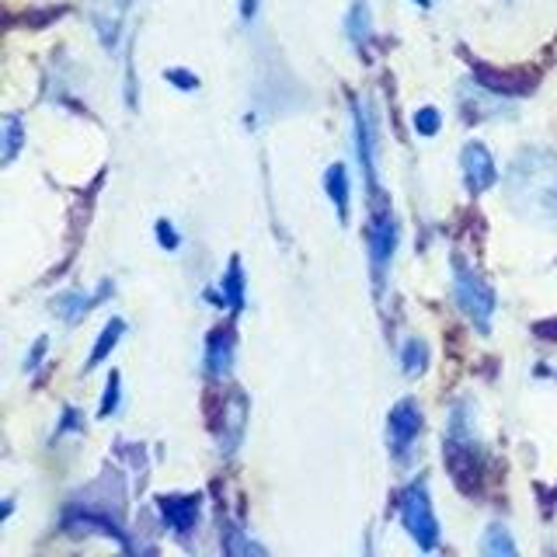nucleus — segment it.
<instances>
[{"instance_id":"obj_1","label":"nucleus","mask_w":557,"mask_h":557,"mask_svg":"<svg viewBox=\"0 0 557 557\" xmlns=\"http://www.w3.org/2000/svg\"><path fill=\"white\" fill-rule=\"evenodd\" d=\"M505 196L516 216L557 226V153L544 147L522 150L505 174Z\"/></svg>"},{"instance_id":"obj_2","label":"nucleus","mask_w":557,"mask_h":557,"mask_svg":"<svg viewBox=\"0 0 557 557\" xmlns=\"http://www.w3.org/2000/svg\"><path fill=\"white\" fill-rule=\"evenodd\" d=\"M446 463L453 470V481H457L467 495H474L481 481H484V449L478 440V422H474V408L467 400H457L449 411V425H446Z\"/></svg>"},{"instance_id":"obj_3","label":"nucleus","mask_w":557,"mask_h":557,"mask_svg":"<svg viewBox=\"0 0 557 557\" xmlns=\"http://www.w3.org/2000/svg\"><path fill=\"white\" fill-rule=\"evenodd\" d=\"M366 248H370V272H373V289L383 293L387 275L394 265L397 251V216L391 209V199H383V191H373L370 202V223H366Z\"/></svg>"},{"instance_id":"obj_4","label":"nucleus","mask_w":557,"mask_h":557,"mask_svg":"<svg viewBox=\"0 0 557 557\" xmlns=\"http://www.w3.org/2000/svg\"><path fill=\"white\" fill-rule=\"evenodd\" d=\"M453 300L470 318L481 335L492 331L495 318V289L484 283V275L478 269H470L460 255H453Z\"/></svg>"},{"instance_id":"obj_5","label":"nucleus","mask_w":557,"mask_h":557,"mask_svg":"<svg viewBox=\"0 0 557 557\" xmlns=\"http://www.w3.org/2000/svg\"><path fill=\"white\" fill-rule=\"evenodd\" d=\"M397 519H400V527H405V533L422 550L440 547V519H435L425 481H411L405 492L397 495Z\"/></svg>"},{"instance_id":"obj_6","label":"nucleus","mask_w":557,"mask_h":557,"mask_svg":"<svg viewBox=\"0 0 557 557\" xmlns=\"http://www.w3.org/2000/svg\"><path fill=\"white\" fill-rule=\"evenodd\" d=\"M425 429V418H422V408H418V400L405 397L397 400L387 414V449L397 463H408L411 453H414V443L418 435Z\"/></svg>"},{"instance_id":"obj_7","label":"nucleus","mask_w":557,"mask_h":557,"mask_svg":"<svg viewBox=\"0 0 557 557\" xmlns=\"http://www.w3.org/2000/svg\"><path fill=\"white\" fill-rule=\"evenodd\" d=\"M352 126H356V157H359V168L366 174V185L370 191H376V157H380V129H376V115H373V104L352 98Z\"/></svg>"},{"instance_id":"obj_8","label":"nucleus","mask_w":557,"mask_h":557,"mask_svg":"<svg viewBox=\"0 0 557 557\" xmlns=\"http://www.w3.org/2000/svg\"><path fill=\"white\" fill-rule=\"evenodd\" d=\"M460 174H463V185L470 196H481V191L495 188L498 182V164L492 150H487L484 144H467L460 150Z\"/></svg>"},{"instance_id":"obj_9","label":"nucleus","mask_w":557,"mask_h":557,"mask_svg":"<svg viewBox=\"0 0 557 557\" xmlns=\"http://www.w3.org/2000/svg\"><path fill=\"white\" fill-rule=\"evenodd\" d=\"M157 512H161L164 527L185 540L191 530L199 527V516H202V495H161L157 498Z\"/></svg>"},{"instance_id":"obj_10","label":"nucleus","mask_w":557,"mask_h":557,"mask_svg":"<svg viewBox=\"0 0 557 557\" xmlns=\"http://www.w3.org/2000/svg\"><path fill=\"white\" fill-rule=\"evenodd\" d=\"M129 8H133V0H91V11H87V17H91L95 35L101 39L104 49L119 46L122 28H126V17H129Z\"/></svg>"},{"instance_id":"obj_11","label":"nucleus","mask_w":557,"mask_h":557,"mask_svg":"<svg viewBox=\"0 0 557 557\" xmlns=\"http://www.w3.org/2000/svg\"><path fill=\"white\" fill-rule=\"evenodd\" d=\"M112 293H115V283H112V278H104V283H101L95 293L66 289V293H60V296H52V313H57V318H63L66 324H77V321H84L87 313H91L101 300H109Z\"/></svg>"},{"instance_id":"obj_12","label":"nucleus","mask_w":557,"mask_h":557,"mask_svg":"<svg viewBox=\"0 0 557 557\" xmlns=\"http://www.w3.org/2000/svg\"><path fill=\"white\" fill-rule=\"evenodd\" d=\"M223 422H220V449L223 453H234L244 440V425H248V397H244L240 391H231L223 397Z\"/></svg>"},{"instance_id":"obj_13","label":"nucleus","mask_w":557,"mask_h":557,"mask_svg":"<svg viewBox=\"0 0 557 557\" xmlns=\"http://www.w3.org/2000/svg\"><path fill=\"white\" fill-rule=\"evenodd\" d=\"M234 352H237V338L234 327H216L213 335L206 338V373L209 376H231L234 370Z\"/></svg>"},{"instance_id":"obj_14","label":"nucleus","mask_w":557,"mask_h":557,"mask_svg":"<svg viewBox=\"0 0 557 557\" xmlns=\"http://www.w3.org/2000/svg\"><path fill=\"white\" fill-rule=\"evenodd\" d=\"M206 296L220 307H231V313L244 310V265H240V258H231V265H226V272L220 278V293H206Z\"/></svg>"},{"instance_id":"obj_15","label":"nucleus","mask_w":557,"mask_h":557,"mask_svg":"<svg viewBox=\"0 0 557 557\" xmlns=\"http://www.w3.org/2000/svg\"><path fill=\"white\" fill-rule=\"evenodd\" d=\"M324 191L331 206H335V213L342 223H348V209H352V188H348V171L345 164H331L324 171Z\"/></svg>"},{"instance_id":"obj_16","label":"nucleus","mask_w":557,"mask_h":557,"mask_svg":"<svg viewBox=\"0 0 557 557\" xmlns=\"http://www.w3.org/2000/svg\"><path fill=\"white\" fill-rule=\"evenodd\" d=\"M345 35H348V42H352L359 52L373 42V11L366 0H356L352 8H348L345 14Z\"/></svg>"},{"instance_id":"obj_17","label":"nucleus","mask_w":557,"mask_h":557,"mask_svg":"<svg viewBox=\"0 0 557 557\" xmlns=\"http://www.w3.org/2000/svg\"><path fill=\"white\" fill-rule=\"evenodd\" d=\"M122 335H126V321L112 318L109 324L101 327V335H98V342L91 348V356H87V362H84V370H95V366H101L104 359H109L115 352V345L122 342Z\"/></svg>"},{"instance_id":"obj_18","label":"nucleus","mask_w":557,"mask_h":557,"mask_svg":"<svg viewBox=\"0 0 557 557\" xmlns=\"http://www.w3.org/2000/svg\"><path fill=\"white\" fill-rule=\"evenodd\" d=\"M400 370H405V376H422L429 370V345L422 338H405V345H400Z\"/></svg>"},{"instance_id":"obj_19","label":"nucleus","mask_w":557,"mask_h":557,"mask_svg":"<svg viewBox=\"0 0 557 557\" xmlns=\"http://www.w3.org/2000/svg\"><path fill=\"white\" fill-rule=\"evenodd\" d=\"M481 554H487V557H512V554H519V547H516V540L509 536V530L502 527V522H495V527H487L484 530V536H481Z\"/></svg>"},{"instance_id":"obj_20","label":"nucleus","mask_w":557,"mask_h":557,"mask_svg":"<svg viewBox=\"0 0 557 557\" xmlns=\"http://www.w3.org/2000/svg\"><path fill=\"white\" fill-rule=\"evenodd\" d=\"M22 147H25V122H22V115H8L4 119V153H0L4 168L14 164V157Z\"/></svg>"},{"instance_id":"obj_21","label":"nucleus","mask_w":557,"mask_h":557,"mask_svg":"<svg viewBox=\"0 0 557 557\" xmlns=\"http://www.w3.org/2000/svg\"><path fill=\"white\" fill-rule=\"evenodd\" d=\"M411 126H414L418 136H435V133L443 129V112L432 109V104H425V109H414Z\"/></svg>"},{"instance_id":"obj_22","label":"nucleus","mask_w":557,"mask_h":557,"mask_svg":"<svg viewBox=\"0 0 557 557\" xmlns=\"http://www.w3.org/2000/svg\"><path fill=\"white\" fill-rule=\"evenodd\" d=\"M220 547H223L226 554H265L258 544H251V540L244 536L237 527H226V540L220 536Z\"/></svg>"},{"instance_id":"obj_23","label":"nucleus","mask_w":557,"mask_h":557,"mask_svg":"<svg viewBox=\"0 0 557 557\" xmlns=\"http://www.w3.org/2000/svg\"><path fill=\"white\" fill-rule=\"evenodd\" d=\"M119 400H122V387H119V373L109 376L104 383V394H101V408H98V418H109L119 411Z\"/></svg>"},{"instance_id":"obj_24","label":"nucleus","mask_w":557,"mask_h":557,"mask_svg":"<svg viewBox=\"0 0 557 557\" xmlns=\"http://www.w3.org/2000/svg\"><path fill=\"white\" fill-rule=\"evenodd\" d=\"M153 234H157V244H161L164 251H178L182 248V234L174 231L171 220H157L153 223Z\"/></svg>"},{"instance_id":"obj_25","label":"nucleus","mask_w":557,"mask_h":557,"mask_svg":"<svg viewBox=\"0 0 557 557\" xmlns=\"http://www.w3.org/2000/svg\"><path fill=\"white\" fill-rule=\"evenodd\" d=\"M164 81H171L178 91H199V74H191V70H182V66L164 70Z\"/></svg>"},{"instance_id":"obj_26","label":"nucleus","mask_w":557,"mask_h":557,"mask_svg":"<svg viewBox=\"0 0 557 557\" xmlns=\"http://www.w3.org/2000/svg\"><path fill=\"white\" fill-rule=\"evenodd\" d=\"M77 429H84V414H81L77 408H63V418H60L57 432H52V440H60V435H66V432H77Z\"/></svg>"},{"instance_id":"obj_27","label":"nucleus","mask_w":557,"mask_h":557,"mask_svg":"<svg viewBox=\"0 0 557 557\" xmlns=\"http://www.w3.org/2000/svg\"><path fill=\"white\" fill-rule=\"evenodd\" d=\"M46 348H49V338L42 335L39 342L32 345V352L25 356V373H35V370H39V366H42V356H46Z\"/></svg>"},{"instance_id":"obj_28","label":"nucleus","mask_w":557,"mask_h":557,"mask_svg":"<svg viewBox=\"0 0 557 557\" xmlns=\"http://www.w3.org/2000/svg\"><path fill=\"white\" fill-rule=\"evenodd\" d=\"M258 17V0H240V22H255Z\"/></svg>"},{"instance_id":"obj_29","label":"nucleus","mask_w":557,"mask_h":557,"mask_svg":"<svg viewBox=\"0 0 557 557\" xmlns=\"http://www.w3.org/2000/svg\"><path fill=\"white\" fill-rule=\"evenodd\" d=\"M418 8H432V0H414Z\"/></svg>"}]
</instances>
